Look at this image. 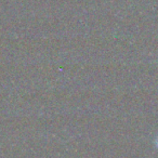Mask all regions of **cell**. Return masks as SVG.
Instances as JSON below:
<instances>
[{"label":"cell","mask_w":158,"mask_h":158,"mask_svg":"<svg viewBox=\"0 0 158 158\" xmlns=\"http://www.w3.org/2000/svg\"><path fill=\"white\" fill-rule=\"evenodd\" d=\"M155 145H156V147L158 148V135L156 136V139H155Z\"/></svg>","instance_id":"1"}]
</instances>
